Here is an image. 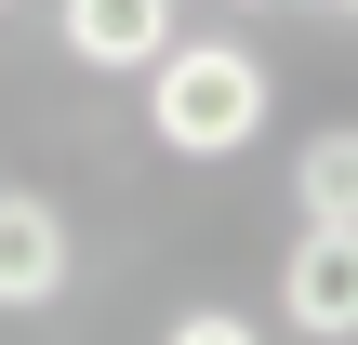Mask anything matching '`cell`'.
Here are the masks:
<instances>
[{
    "label": "cell",
    "mask_w": 358,
    "mask_h": 345,
    "mask_svg": "<svg viewBox=\"0 0 358 345\" xmlns=\"http://www.w3.org/2000/svg\"><path fill=\"white\" fill-rule=\"evenodd\" d=\"M266 93L279 80L252 40H173L146 66V133H159V160H239L266 133Z\"/></svg>",
    "instance_id": "obj_1"
},
{
    "label": "cell",
    "mask_w": 358,
    "mask_h": 345,
    "mask_svg": "<svg viewBox=\"0 0 358 345\" xmlns=\"http://www.w3.org/2000/svg\"><path fill=\"white\" fill-rule=\"evenodd\" d=\"M53 40H66L93 80H146V66L186 40V0H53Z\"/></svg>",
    "instance_id": "obj_2"
},
{
    "label": "cell",
    "mask_w": 358,
    "mask_h": 345,
    "mask_svg": "<svg viewBox=\"0 0 358 345\" xmlns=\"http://www.w3.org/2000/svg\"><path fill=\"white\" fill-rule=\"evenodd\" d=\"M279 319L319 345H358V226H319L306 213V239L279 253Z\"/></svg>",
    "instance_id": "obj_3"
},
{
    "label": "cell",
    "mask_w": 358,
    "mask_h": 345,
    "mask_svg": "<svg viewBox=\"0 0 358 345\" xmlns=\"http://www.w3.org/2000/svg\"><path fill=\"white\" fill-rule=\"evenodd\" d=\"M66 293V213L0 186V306H53Z\"/></svg>",
    "instance_id": "obj_4"
},
{
    "label": "cell",
    "mask_w": 358,
    "mask_h": 345,
    "mask_svg": "<svg viewBox=\"0 0 358 345\" xmlns=\"http://www.w3.org/2000/svg\"><path fill=\"white\" fill-rule=\"evenodd\" d=\"M292 199H306L319 226H358V133H319V146L292 160Z\"/></svg>",
    "instance_id": "obj_5"
},
{
    "label": "cell",
    "mask_w": 358,
    "mask_h": 345,
    "mask_svg": "<svg viewBox=\"0 0 358 345\" xmlns=\"http://www.w3.org/2000/svg\"><path fill=\"white\" fill-rule=\"evenodd\" d=\"M159 332H173V345H252L266 319H239V306H186V319H159Z\"/></svg>",
    "instance_id": "obj_6"
},
{
    "label": "cell",
    "mask_w": 358,
    "mask_h": 345,
    "mask_svg": "<svg viewBox=\"0 0 358 345\" xmlns=\"http://www.w3.org/2000/svg\"><path fill=\"white\" fill-rule=\"evenodd\" d=\"M332 13H358V0H332Z\"/></svg>",
    "instance_id": "obj_7"
},
{
    "label": "cell",
    "mask_w": 358,
    "mask_h": 345,
    "mask_svg": "<svg viewBox=\"0 0 358 345\" xmlns=\"http://www.w3.org/2000/svg\"><path fill=\"white\" fill-rule=\"evenodd\" d=\"M0 13H13V0H0Z\"/></svg>",
    "instance_id": "obj_8"
}]
</instances>
